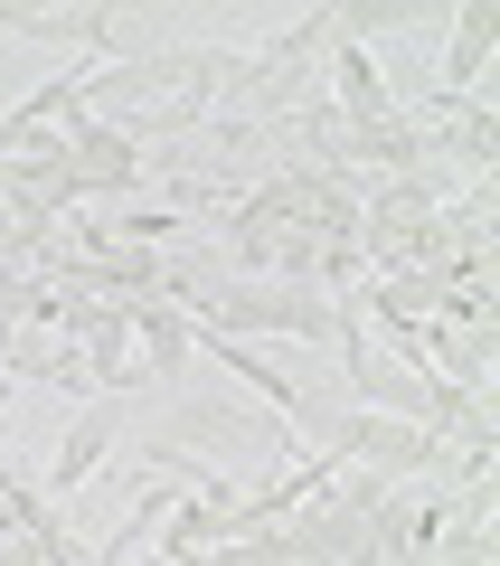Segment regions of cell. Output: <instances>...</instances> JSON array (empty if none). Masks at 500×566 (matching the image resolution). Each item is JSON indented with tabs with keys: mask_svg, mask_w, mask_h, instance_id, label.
I'll return each instance as SVG.
<instances>
[{
	"mask_svg": "<svg viewBox=\"0 0 500 566\" xmlns=\"http://www.w3.org/2000/svg\"><path fill=\"white\" fill-rule=\"evenodd\" d=\"M104 444H114V416H76V434H66V453L48 463V491H76L85 472L104 463Z\"/></svg>",
	"mask_w": 500,
	"mask_h": 566,
	"instance_id": "cell-1",
	"label": "cell"
},
{
	"mask_svg": "<svg viewBox=\"0 0 500 566\" xmlns=\"http://www.w3.org/2000/svg\"><path fill=\"white\" fill-rule=\"evenodd\" d=\"M199 566H312L293 538H246V547H208Z\"/></svg>",
	"mask_w": 500,
	"mask_h": 566,
	"instance_id": "cell-2",
	"label": "cell"
},
{
	"mask_svg": "<svg viewBox=\"0 0 500 566\" xmlns=\"http://www.w3.org/2000/svg\"><path fill=\"white\" fill-rule=\"evenodd\" d=\"M481 39H491V10H462V39H454V57H444V76H454V85L481 76Z\"/></svg>",
	"mask_w": 500,
	"mask_h": 566,
	"instance_id": "cell-3",
	"label": "cell"
},
{
	"mask_svg": "<svg viewBox=\"0 0 500 566\" xmlns=\"http://www.w3.org/2000/svg\"><path fill=\"white\" fill-rule=\"evenodd\" d=\"M10 340H20V331H10V322H0V368H10Z\"/></svg>",
	"mask_w": 500,
	"mask_h": 566,
	"instance_id": "cell-4",
	"label": "cell"
},
{
	"mask_svg": "<svg viewBox=\"0 0 500 566\" xmlns=\"http://www.w3.org/2000/svg\"><path fill=\"white\" fill-rule=\"evenodd\" d=\"M10 557H20V547H0V566H10Z\"/></svg>",
	"mask_w": 500,
	"mask_h": 566,
	"instance_id": "cell-5",
	"label": "cell"
}]
</instances>
